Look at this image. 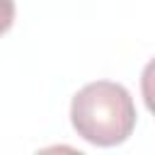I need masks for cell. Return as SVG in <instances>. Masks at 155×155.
I'll return each mask as SVG.
<instances>
[{"label": "cell", "instance_id": "2", "mask_svg": "<svg viewBox=\"0 0 155 155\" xmlns=\"http://www.w3.org/2000/svg\"><path fill=\"white\" fill-rule=\"evenodd\" d=\"M15 22V0H0V36L10 31Z\"/></svg>", "mask_w": 155, "mask_h": 155}, {"label": "cell", "instance_id": "1", "mask_svg": "<svg viewBox=\"0 0 155 155\" xmlns=\"http://www.w3.org/2000/svg\"><path fill=\"white\" fill-rule=\"evenodd\" d=\"M70 124L78 136L92 145H119L136 128L133 97L119 82H90L78 90L70 102Z\"/></svg>", "mask_w": 155, "mask_h": 155}]
</instances>
